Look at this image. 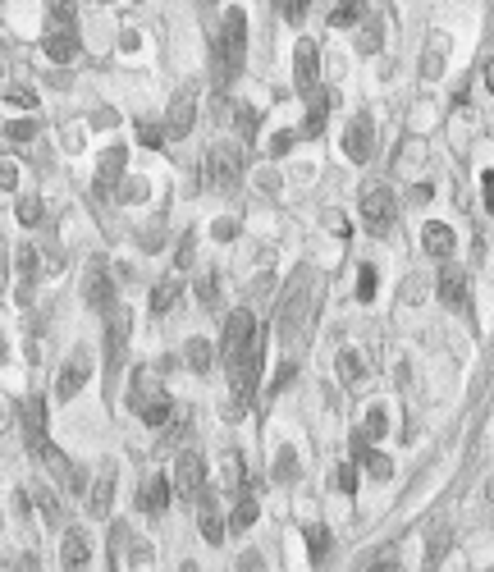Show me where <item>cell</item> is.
<instances>
[{"label":"cell","instance_id":"1","mask_svg":"<svg viewBox=\"0 0 494 572\" xmlns=\"http://www.w3.org/2000/svg\"><path fill=\"white\" fill-rule=\"evenodd\" d=\"M312 312H316V270L312 266H298L293 280L284 284V298H280V339L293 348L307 344V330H312Z\"/></svg>","mask_w":494,"mask_h":572},{"label":"cell","instance_id":"2","mask_svg":"<svg viewBox=\"0 0 494 572\" xmlns=\"http://www.w3.org/2000/svg\"><path fill=\"white\" fill-rule=\"evenodd\" d=\"M247 65V14L243 10H225V28L211 42V69H215V87L225 92Z\"/></svg>","mask_w":494,"mask_h":572},{"label":"cell","instance_id":"3","mask_svg":"<svg viewBox=\"0 0 494 572\" xmlns=\"http://www.w3.org/2000/svg\"><path fill=\"white\" fill-rule=\"evenodd\" d=\"M46 55L55 65H74L78 60V23H74V5H51L46 14V37H42Z\"/></svg>","mask_w":494,"mask_h":572},{"label":"cell","instance_id":"4","mask_svg":"<svg viewBox=\"0 0 494 572\" xmlns=\"http://www.w3.org/2000/svg\"><path fill=\"white\" fill-rule=\"evenodd\" d=\"M129 408L138 412L147 426H165L170 412H174V399H170V389H165L156 376L138 371V376H133V389H129Z\"/></svg>","mask_w":494,"mask_h":572},{"label":"cell","instance_id":"5","mask_svg":"<svg viewBox=\"0 0 494 572\" xmlns=\"http://www.w3.org/2000/svg\"><path fill=\"white\" fill-rule=\"evenodd\" d=\"M202 174H206V188L234 193V188L243 184V152H238L234 142H215V147H206Z\"/></svg>","mask_w":494,"mask_h":572},{"label":"cell","instance_id":"6","mask_svg":"<svg viewBox=\"0 0 494 572\" xmlns=\"http://www.w3.org/2000/svg\"><path fill=\"white\" fill-rule=\"evenodd\" d=\"M257 348V316L247 312V307H238L234 316L225 321V339H220V357L229 362V371L243 362L247 353Z\"/></svg>","mask_w":494,"mask_h":572},{"label":"cell","instance_id":"7","mask_svg":"<svg viewBox=\"0 0 494 572\" xmlns=\"http://www.w3.org/2000/svg\"><path fill=\"white\" fill-rule=\"evenodd\" d=\"M293 83H298V97L307 101V106L321 101V51H316V42H307V37L293 46Z\"/></svg>","mask_w":494,"mask_h":572},{"label":"cell","instance_id":"8","mask_svg":"<svg viewBox=\"0 0 494 572\" xmlns=\"http://www.w3.org/2000/svg\"><path fill=\"white\" fill-rule=\"evenodd\" d=\"M357 216H362V225L371 229L376 238H385L389 229H394V220H398L394 193H389V188H380V184H371L362 193V202H357Z\"/></svg>","mask_w":494,"mask_h":572},{"label":"cell","instance_id":"9","mask_svg":"<svg viewBox=\"0 0 494 572\" xmlns=\"http://www.w3.org/2000/svg\"><path fill=\"white\" fill-rule=\"evenodd\" d=\"M174 495L188 499V504H197L202 499V486H206V458L197 454V449H183L179 458H174Z\"/></svg>","mask_w":494,"mask_h":572},{"label":"cell","instance_id":"10","mask_svg":"<svg viewBox=\"0 0 494 572\" xmlns=\"http://www.w3.org/2000/svg\"><path fill=\"white\" fill-rule=\"evenodd\" d=\"M197 124V83H183L170 97V110H165V138H188Z\"/></svg>","mask_w":494,"mask_h":572},{"label":"cell","instance_id":"11","mask_svg":"<svg viewBox=\"0 0 494 572\" xmlns=\"http://www.w3.org/2000/svg\"><path fill=\"white\" fill-rule=\"evenodd\" d=\"M83 303L92 307V312H101V316H110L115 312V280H110V270H106V261H92L87 266V275H83Z\"/></svg>","mask_w":494,"mask_h":572},{"label":"cell","instance_id":"12","mask_svg":"<svg viewBox=\"0 0 494 572\" xmlns=\"http://www.w3.org/2000/svg\"><path fill=\"white\" fill-rule=\"evenodd\" d=\"M87 380H92V353H87V348H74V357H69L65 367H60V376H55V399L60 403L78 399Z\"/></svg>","mask_w":494,"mask_h":572},{"label":"cell","instance_id":"13","mask_svg":"<svg viewBox=\"0 0 494 572\" xmlns=\"http://www.w3.org/2000/svg\"><path fill=\"white\" fill-rule=\"evenodd\" d=\"M23 444H28L37 458L51 454V435H46V399L42 394H28V403H23Z\"/></svg>","mask_w":494,"mask_h":572},{"label":"cell","instance_id":"14","mask_svg":"<svg viewBox=\"0 0 494 572\" xmlns=\"http://www.w3.org/2000/svg\"><path fill=\"white\" fill-rule=\"evenodd\" d=\"M124 165H129V152L124 147H110L106 156H101L97 165V202H110V197H119V188H124Z\"/></svg>","mask_w":494,"mask_h":572},{"label":"cell","instance_id":"15","mask_svg":"<svg viewBox=\"0 0 494 572\" xmlns=\"http://www.w3.org/2000/svg\"><path fill=\"white\" fill-rule=\"evenodd\" d=\"M197 531H202L206 545H220V540L229 536L225 513H220V499H215V490H202V499H197Z\"/></svg>","mask_w":494,"mask_h":572},{"label":"cell","instance_id":"16","mask_svg":"<svg viewBox=\"0 0 494 572\" xmlns=\"http://www.w3.org/2000/svg\"><path fill=\"white\" fill-rule=\"evenodd\" d=\"M124 339H129V312L115 307L106 316V376H115L119 362H124Z\"/></svg>","mask_w":494,"mask_h":572},{"label":"cell","instance_id":"17","mask_svg":"<svg viewBox=\"0 0 494 572\" xmlns=\"http://www.w3.org/2000/svg\"><path fill=\"white\" fill-rule=\"evenodd\" d=\"M371 147H376V124L366 115H357L353 124H348V133H344V156L353 165H362V161H371Z\"/></svg>","mask_w":494,"mask_h":572},{"label":"cell","instance_id":"18","mask_svg":"<svg viewBox=\"0 0 494 572\" xmlns=\"http://www.w3.org/2000/svg\"><path fill=\"white\" fill-rule=\"evenodd\" d=\"M440 303L462 312V307L472 303V280H467V270L462 266H444L440 270Z\"/></svg>","mask_w":494,"mask_h":572},{"label":"cell","instance_id":"19","mask_svg":"<svg viewBox=\"0 0 494 572\" xmlns=\"http://www.w3.org/2000/svg\"><path fill=\"white\" fill-rule=\"evenodd\" d=\"M42 463L51 467V476H55V481H60V486H65V490H74V495H78V490H83V481H87V476H83V467H78V463H69V458L60 454L55 444H51V454H46Z\"/></svg>","mask_w":494,"mask_h":572},{"label":"cell","instance_id":"20","mask_svg":"<svg viewBox=\"0 0 494 572\" xmlns=\"http://www.w3.org/2000/svg\"><path fill=\"white\" fill-rule=\"evenodd\" d=\"M421 248H426L430 257H453L458 238H453V229L444 225V220H430V225L421 229Z\"/></svg>","mask_w":494,"mask_h":572},{"label":"cell","instance_id":"21","mask_svg":"<svg viewBox=\"0 0 494 572\" xmlns=\"http://www.w3.org/2000/svg\"><path fill=\"white\" fill-rule=\"evenodd\" d=\"M14 261H19V303L28 307V298H33V284H37V270H42V257H37V248H28V243H23Z\"/></svg>","mask_w":494,"mask_h":572},{"label":"cell","instance_id":"22","mask_svg":"<svg viewBox=\"0 0 494 572\" xmlns=\"http://www.w3.org/2000/svg\"><path fill=\"white\" fill-rule=\"evenodd\" d=\"M110 499H115V463L101 467L97 486H92V495H87V508H92L97 518H106V513H110Z\"/></svg>","mask_w":494,"mask_h":572},{"label":"cell","instance_id":"23","mask_svg":"<svg viewBox=\"0 0 494 572\" xmlns=\"http://www.w3.org/2000/svg\"><path fill=\"white\" fill-rule=\"evenodd\" d=\"M170 495H174V481H170V476H151L147 486H142V499H138V504L147 508V513H165V508H170Z\"/></svg>","mask_w":494,"mask_h":572},{"label":"cell","instance_id":"24","mask_svg":"<svg viewBox=\"0 0 494 572\" xmlns=\"http://www.w3.org/2000/svg\"><path fill=\"white\" fill-rule=\"evenodd\" d=\"M179 298H183V280H179V275H161V280H156V289H151V312L165 316L174 303H179Z\"/></svg>","mask_w":494,"mask_h":572},{"label":"cell","instance_id":"25","mask_svg":"<svg viewBox=\"0 0 494 572\" xmlns=\"http://www.w3.org/2000/svg\"><path fill=\"white\" fill-rule=\"evenodd\" d=\"M449 545H453V531L440 522V527H435V536L426 540V563H421V568H426V572H440V563H444V554H449Z\"/></svg>","mask_w":494,"mask_h":572},{"label":"cell","instance_id":"26","mask_svg":"<svg viewBox=\"0 0 494 572\" xmlns=\"http://www.w3.org/2000/svg\"><path fill=\"white\" fill-rule=\"evenodd\" d=\"M87 536L83 531H65V540H60V559H65V568H83L87 563Z\"/></svg>","mask_w":494,"mask_h":572},{"label":"cell","instance_id":"27","mask_svg":"<svg viewBox=\"0 0 494 572\" xmlns=\"http://www.w3.org/2000/svg\"><path fill=\"white\" fill-rule=\"evenodd\" d=\"M211 362H215V348H211V339H188V367L197 371V376H211Z\"/></svg>","mask_w":494,"mask_h":572},{"label":"cell","instance_id":"28","mask_svg":"<svg viewBox=\"0 0 494 572\" xmlns=\"http://www.w3.org/2000/svg\"><path fill=\"white\" fill-rule=\"evenodd\" d=\"M339 376H344V385H366V357H357L353 348H344L339 353Z\"/></svg>","mask_w":494,"mask_h":572},{"label":"cell","instance_id":"29","mask_svg":"<svg viewBox=\"0 0 494 572\" xmlns=\"http://www.w3.org/2000/svg\"><path fill=\"white\" fill-rule=\"evenodd\" d=\"M298 454H293V444H280V454H275V463H270V476L275 481H298Z\"/></svg>","mask_w":494,"mask_h":572},{"label":"cell","instance_id":"30","mask_svg":"<svg viewBox=\"0 0 494 572\" xmlns=\"http://www.w3.org/2000/svg\"><path fill=\"white\" fill-rule=\"evenodd\" d=\"M380 33H385V19H380V14H371V19L362 23V33H357V51L376 55L380 51Z\"/></svg>","mask_w":494,"mask_h":572},{"label":"cell","instance_id":"31","mask_svg":"<svg viewBox=\"0 0 494 572\" xmlns=\"http://www.w3.org/2000/svg\"><path fill=\"white\" fill-rule=\"evenodd\" d=\"M435 51H426V60H421V78H426V83H435V78L444 74V51H449V42H444L440 33H435Z\"/></svg>","mask_w":494,"mask_h":572},{"label":"cell","instance_id":"32","mask_svg":"<svg viewBox=\"0 0 494 572\" xmlns=\"http://www.w3.org/2000/svg\"><path fill=\"white\" fill-rule=\"evenodd\" d=\"M257 518H261L257 499H252V495H243V499H238V504H234V518H229V531H247V527H252V522H257Z\"/></svg>","mask_w":494,"mask_h":572},{"label":"cell","instance_id":"33","mask_svg":"<svg viewBox=\"0 0 494 572\" xmlns=\"http://www.w3.org/2000/svg\"><path fill=\"white\" fill-rule=\"evenodd\" d=\"M302 536H307V554H312V563L321 568L325 554H330V531H325V527H307Z\"/></svg>","mask_w":494,"mask_h":572},{"label":"cell","instance_id":"34","mask_svg":"<svg viewBox=\"0 0 494 572\" xmlns=\"http://www.w3.org/2000/svg\"><path fill=\"white\" fill-rule=\"evenodd\" d=\"M385 431H389V417H385V408H380V403H376V408L366 412V421H362V431H357V435H362V440L371 444V440H380V435H385Z\"/></svg>","mask_w":494,"mask_h":572},{"label":"cell","instance_id":"35","mask_svg":"<svg viewBox=\"0 0 494 572\" xmlns=\"http://www.w3.org/2000/svg\"><path fill=\"white\" fill-rule=\"evenodd\" d=\"M362 19H366V5H353V0L334 5V14H330L334 28H353V23H362Z\"/></svg>","mask_w":494,"mask_h":572},{"label":"cell","instance_id":"36","mask_svg":"<svg viewBox=\"0 0 494 572\" xmlns=\"http://www.w3.org/2000/svg\"><path fill=\"white\" fill-rule=\"evenodd\" d=\"M188 426H193V417H188V408H179V421H174L170 431H165V435H161V444H156V449H161V454H170L174 444H179V440H183V435H188Z\"/></svg>","mask_w":494,"mask_h":572},{"label":"cell","instance_id":"37","mask_svg":"<svg viewBox=\"0 0 494 572\" xmlns=\"http://www.w3.org/2000/svg\"><path fill=\"white\" fill-rule=\"evenodd\" d=\"M115 202H124V206H133V202H147V179H142V174H138V179H133V174H129V179H124V188H119V197H115Z\"/></svg>","mask_w":494,"mask_h":572},{"label":"cell","instance_id":"38","mask_svg":"<svg viewBox=\"0 0 494 572\" xmlns=\"http://www.w3.org/2000/svg\"><path fill=\"white\" fill-rule=\"evenodd\" d=\"M193 293H197V303L202 307H215L220 303V280H215V275H202V280L193 284Z\"/></svg>","mask_w":494,"mask_h":572},{"label":"cell","instance_id":"39","mask_svg":"<svg viewBox=\"0 0 494 572\" xmlns=\"http://www.w3.org/2000/svg\"><path fill=\"white\" fill-rule=\"evenodd\" d=\"M321 129H325V101H316V106L307 110V124L298 129V138H321Z\"/></svg>","mask_w":494,"mask_h":572},{"label":"cell","instance_id":"40","mask_svg":"<svg viewBox=\"0 0 494 572\" xmlns=\"http://www.w3.org/2000/svg\"><path fill=\"white\" fill-rule=\"evenodd\" d=\"M376 298V266H362L357 270V303H371Z\"/></svg>","mask_w":494,"mask_h":572},{"label":"cell","instance_id":"41","mask_svg":"<svg viewBox=\"0 0 494 572\" xmlns=\"http://www.w3.org/2000/svg\"><path fill=\"white\" fill-rule=\"evenodd\" d=\"M362 463H366V472L376 476V481H389V476H394V463H389L385 454H376V449H371V454H366Z\"/></svg>","mask_w":494,"mask_h":572},{"label":"cell","instance_id":"42","mask_svg":"<svg viewBox=\"0 0 494 572\" xmlns=\"http://www.w3.org/2000/svg\"><path fill=\"white\" fill-rule=\"evenodd\" d=\"M33 133H37V119H10L5 138H10V142H33Z\"/></svg>","mask_w":494,"mask_h":572},{"label":"cell","instance_id":"43","mask_svg":"<svg viewBox=\"0 0 494 572\" xmlns=\"http://www.w3.org/2000/svg\"><path fill=\"white\" fill-rule=\"evenodd\" d=\"M37 220H42V197H23L19 202V225H37Z\"/></svg>","mask_w":494,"mask_h":572},{"label":"cell","instance_id":"44","mask_svg":"<svg viewBox=\"0 0 494 572\" xmlns=\"http://www.w3.org/2000/svg\"><path fill=\"white\" fill-rule=\"evenodd\" d=\"M362 572H403V568H398V554H394V550H380Z\"/></svg>","mask_w":494,"mask_h":572},{"label":"cell","instance_id":"45","mask_svg":"<svg viewBox=\"0 0 494 572\" xmlns=\"http://www.w3.org/2000/svg\"><path fill=\"white\" fill-rule=\"evenodd\" d=\"M275 10H280L289 23H302V19H307V10H312V5H307V0H280Z\"/></svg>","mask_w":494,"mask_h":572},{"label":"cell","instance_id":"46","mask_svg":"<svg viewBox=\"0 0 494 572\" xmlns=\"http://www.w3.org/2000/svg\"><path fill=\"white\" fill-rule=\"evenodd\" d=\"M5 97H10V106L37 110V92H33V87H10V92H5Z\"/></svg>","mask_w":494,"mask_h":572},{"label":"cell","instance_id":"47","mask_svg":"<svg viewBox=\"0 0 494 572\" xmlns=\"http://www.w3.org/2000/svg\"><path fill=\"white\" fill-rule=\"evenodd\" d=\"M138 142L156 152V147H165V129H156V124H142V129H138Z\"/></svg>","mask_w":494,"mask_h":572},{"label":"cell","instance_id":"48","mask_svg":"<svg viewBox=\"0 0 494 572\" xmlns=\"http://www.w3.org/2000/svg\"><path fill=\"white\" fill-rule=\"evenodd\" d=\"M193 243H197V234H193V229H188V234H183V243H179V257H174V270L193 266Z\"/></svg>","mask_w":494,"mask_h":572},{"label":"cell","instance_id":"49","mask_svg":"<svg viewBox=\"0 0 494 572\" xmlns=\"http://www.w3.org/2000/svg\"><path fill=\"white\" fill-rule=\"evenodd\" d=\"M334 481H339V490H344V495H357V467L353 463L339 467V476H334Z\"/></svg>","mask_w":494,"mask_h":572},{"label":"cell","instance_id":"50","mask_svg":"<svg viewBox=\"0 0 494 572\" xmlns=\"http://www.w3.org/2000/svg\"><path fill=\"white\" fill-rule=\"evenodd\" d=\"M225 481H229V490L243 486V463H238V454H229V458H225Z\"/></svg>","mask_w":494,"mask_h":572},{"label":"cell","instance_id":"51","mask_svg":"<svg viewBox=\"0 0 494 572\" xmlns=\"http://www.w3.org/2000/svg\"><path fill=\"white\" fill-rule=\"evenodd\" d=\"M293 371H298L293 362H280V371H275V380H270V394H280V389L293 380Z\"/></svg>","mask_w":494,"mask_h":572},{"label":"cell","instance_id":"52","mask_svg":"<svg viewBox=\"0 0 494 572\" xmlns=\"http://www.w3.org/2000/svg\"><path fill=\"white\" fill-rule=\"evenodd\" d=\"M238 572H266V563H261L257 550H247V554H238Z\"/></svg>","mask_w":494,"mask_h":572},{"label":"cell","instance_id":"53","mask_svg":"<svg viewBox=\"0 0 494 572\" xmlns=\"http://www.w3.org/2000/svg\"><path fill=\"white\" fill-rule=\"evenodd\" d=\"M211 234L220 238V243H229V238L238 234V220H215V225H211Z\"/></svg>","mask_w":494,"mask_h":572},{"label":"cell","instance_id":"54","mask_svg":"<svg viewBox=\"0 0 494 572\" xmlns=\"http://www.w3.org/2000/svg\"><path fill=\"white\" fill-rule=\"evenodd\" d=\"M293 138H298V133H275V138H270V156H284L293 147Z\"/></svg>","mask_w":494,"mask_h":572},{"label":"cell","instance_id":"55","mask_svg":"<svg viewBox=\"0 0 494 572\" xmlns=\"http://www.w3.org/2000/svg\"><path fill=\"white\" fill-rule=\"evenodd\" d=\"M129 563H133V568H147V563H151V545H138V540H133Z\"/></svg>","mask_w":494,"mask_h":572},{"label":"cell","instance_id":"56","mask_svg":"<svg viewBox=\"0 0 494 572\" xmlns=\"http://www.w3.org/2000/svg\"><path fill=\"white\" fill-rule=\"evenodd\" d=\"M37 499H42V513H46V522H60V504H55V495H46V490H42V495H37Z\"/></svg>","mask_w":494,"mask_h":572},{"label":"cell","instance_id":"57","mask_svg":"<svg viewBox=\"0 0 494 572\" xmlns=\"http://www.w3.org/2000/svg\"><path fill=\"white\" fill-rule=\"evenodd\" d=\"M92 124H97V129H115V124H119V115H115V110H97V115H92Z\"/></svg>","mask_w":494,"mask_h":572},{"label":"cell","instance_id":"58","mask_svg":"<svg viewBox=\"0 0 494 572\" xmlns=\"http://www.w3.org/2000/svg\"><path fill=\"white\" fill-rule=\"evenodd\" d=\"M19 184V170L14 165H0V188H14Z\"/></svg>","mask_w":494,"mask_h":572},{"label":"cell","instance_id":"59","mask_svg":"<svg viewBox=\"0 0 494 572\" xmlns=\"http://www.w3.org/2000/svg\"><path fill=\"white\" fill-rule=\"evenodd\" d=\"M481 184H485V206L494 211V170H485V174H481Z\"/></svg>","mask_w":494,"mask_h":572},{"label":"cell","instance_id":"60","mask_svg":"<svg viewBox=\"0 0 494 572\" xmlns=\"http://www.w3.org/2000/svg\"><path fill=\"white\" fill-rule=\"evenodd\" d=\"M0 572H23V559H14V554H5V559H0Z\"/></svg>","mask_w":494,"mask_h":572},{"label":"cell","instance_id":"61","mask_svg":"<svg viewBox=\"0 0 494 572\" xmlns=\"http://www.w3.org/2000/svg\"><path fill=\"white\" fill-rule=\"evenodd\" d=\"M481 74H485V87H490V92H494V55H490V60H485V65H481Z\"/></svg>","mask_w":494,"mask_h":572},{"label":"cell","instance_id":"62","mask_svg":"<svg viewBox=\"0 0 494 572\" xmlns=\"http://www.w3.org/2000/svg\"><path fill=\"white\" fill-rule=\"evenodd\" d=\"M485 495H490V499H494V476H490V486H485Z\"/></svg>","mask_w":494,"mask_h":572},{"label":"cell","instance_id":"63","mask_svg":"<svg viewBox=\"0 0 494 572\" xmlns=\"http://www.w3.org/2000/svg\"><path fill=\"white\" fill-rule=\"evenodd\" d=\"M0 284H5V257H0Z\"/></svg>","mask_w":494,"mask_h":572}]
</instances>
